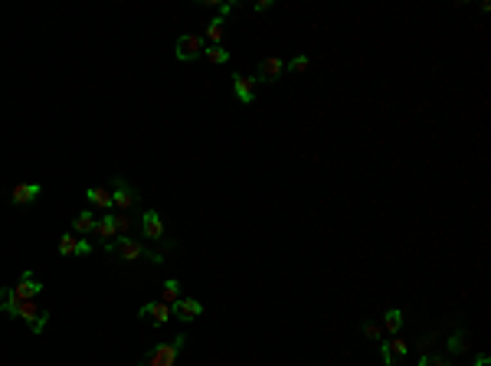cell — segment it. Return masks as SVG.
Returning <instances> with one entry per match:
<instances>
[{
	"mask_svg": "<svg viewBox=\"0 0 491 366\" xmlns=\"http://www.w3.org/2000/svg\"><path fill=\"white\" fill-rule=\"evenodd\" d=\"M272 7H275V3H272V0H259V3H255L253 10H255V14H268V10H272Z\"/></svg>",
	"mask_w": 491,
	"mask_h": 366,
	"instance_id": "83f0119b",
	"label": "cell"
},
{
	"mask_svg": "<svg viewBox=\"0 0 491 366\" xmlns=\"http://www.w3.org/2000/svg\"><path fill=\"white\" fill-rule=\"evenodd\" d=\"M255 88H259L255 75H246V73L233 75V95H236L242 105H253L255 102Z\"/></svg>",
	"mask_w": 491,
	"mask_h": 366,
	"instance_id": "30bf717a",
	"label": "cell"
},
{
	"mask_svg": "<svg viewBox=\"0 0 491 366\" xmlns=\"http://www.w3.org/2000/svg\"><path fill=\"white\" fill-rule=\"evenodd\" d=\"M56 252H60V259H73V255H89V252H95V249H92V242L79 239L75 233H66V235H60Z\"/></svg>",
	"mask_w": 491,
	"mask_h": 366,
	"instance_id": "9c48e42d",
	"label": "cell"
},
{
	"mask_svg": "<svg viewBox=\"0 0 491 366\" xmlns=\"http://www.w3.org/2000/svg\"><path fill=\"white\" fill-rule=\"evenodd\" d=\"M285 75V59L282 56H266V59H259V69H255V82L262 86H272V82H279Z\"/></svg>",
	"mask_w": 491,
	"mask_h": 366,
	"instance_id": "ba28073f",
	"label": "cell"
},
{
	"mask_svg": "<svg viewBox=\"0 0 491 366\" xmlns=\"http://www.w3.org/2000/svg\"><path fill=\"white\" fill-rule=\"evenodd\" d=\"M203 49H207V43L200 33H184L174 43V56H177V62H194V59L203 56Z\"/></svg>",
	"mask_w": 491,
	"mask_h": 366,
	"instance_id": "8992f818",
	"label": "cell"
},
{
	"mask_svg": "<svg viewBox=\"0 0 491 366\" xmlns=\"http://www.w3.org/2000/svg\"><path fill=\"white\" fill-rule=\"evenodd\" d=\"M419 366H452V363L446 360V353H423Z\"/></svg>",
	"mask_w": 491,
	"mask_h": 366,
	"instance_id": "cb8c5ba5",
	"label": "cell"
},
{
	"mask_svg": "<svg viewBox=\"0 0 491 366\" xmlns=\"http://www.w3.org/2000/svg\"><path fill=\"white\" fill-rule=\"evenodd\" d=\"M472 366H488V353H478L475 363H472Z\"/></svg>",
	"mask_w": 491,
	"mask_h": 366,
	"instance_id": "f1b7e54d",
	"label": "cell"
},
{
	"mask_svg": "<svg viewBox=\"0 0 491 366\" xmlns=\"http://www.w3.org/2000/svg\"><path fill=\"white\" fill-rule=\"evenodd\" d=\"M134 203H141V193L134 190L125 177H115V180H112V206H115V213H125V209H131Z\"/></svg>",
	"mask_w": 491,
	"mask_h": 366,
	"instance_id": "5b68a950",
	"label": "cell"
},
{
	"mask_svg": "<svg viewBox=\"0 0 491 366\" xmlns=\"http://www.w3.org/2000/svg\"><path fill=\"white\" fill-rule=\"evenodd\" d=\"M0 311H3L7 317H20V321H27L33 327V334H43L46 321H49V311L40 308L36 301H0Z\"/></svg>",
	"mask_w": 491,
	"mask_h": 366,
	"instance_id": "6da1fadb",
	"label": "cell"
},
{
	"mask_svg": "<svg viewBox=\"0 0 491 366\" xmlns=\"http://www.w3.org/2000/svg\"><path fill=\"white\" fill-rule=\"evenodd\" d=\"M95 220H99V216H95L92 209H82L79 216H73V229H69V233H75L79 239H82V235H92V229H95Z\"/></svg>",
	"mask_w": 491,
	"mask_h": 366,
	"instance_id": "2e32d148",
	"label": "cell"
},
{
	"mask_svg": "<svg viewBox=\"0 0 491 366\" xmlns=\"http://www.w3.org/2000/svg\"><path fill=\"white\" fill-rule=\"evenodd\" d=\"M86 200H89L95 209H105V213L115 209V206H112V190H105V187H89V190H86Z\"/></svg>",
	"mask_w": 491,
	"mask_h": 366,
	"instance_id": "e0dca14e",
	"label": "cell"
},
{
	"mask_svg": "<svg viewBox=\"0 0 491 366\" xmlns=\"http://www.w3.org/2000/svg\"><path fill=\"white\" fill-rule=\"evenodd\" d=\"M184 343H187V334H177V337L151 347V350L144 353L141 366H177V356H180V350H184Z\"/></svg>",
	"mask_w": 491,
	"mask_h": 366,
	"instance_id": "3957f363",
	"label": "cell"
},
{
	"mask_svg": "<svg viewBox=\"0 0 491 366\" xmlns=\"http://www.w3.org/2000/svg\"><path fill=\"white\" fill-rule=\"evenodd\" d=\"M383 330H387L390 337H396L403 330V311L400 308H387L383 311Z\"/></svg>",
	"mask_w": 491,
	"mask_h": 366,
	"instance_id": "d6986e66",
	"label": "cell"
},
{
	"mask_svg": "<svg viewBox=\"0 0 491 366\" xmlns=\"http://www.w3.org/2000/svg\"><path fill=\"white\" fill-rule=\"evenodd\" d=\"M141 235H144V239H151V242H161V239H167V226H164V220L154 213V209H148V213L141 216Z\"/></svg>",
	"mask_w": 491,
	"mask_h": 366,
	"instance_id": "8fae6325",
	"label": "cell"
},
{
	"mask_svg": "<svg viewBox=\"0 0 491 366\" xmlns=\"http://www.w3.org/2000/svg\"><path fill=\"white\" fill-rule=\"evenodd\" d=\"M380 356H383V363H387V366H393V353H390L387 340H380Z\"/></svg>",
	"mask_w": 491,
	"mask_h": 366,
	"instance_id": "4316f807",
	"label": "cell"
},
{
	"mask_svg": "<svg viewBox=\"0 0 491 366\" xmlns=\"http://www.w3.org/2000/svg\"><path fill=\"white\" fill-rule=\"evenodd\" d=\"M180 298H184V291H180V281L177 278H167L161 288V301L164 304H177Z\"/></svg>",
	"mask_w": 491,
	"mask_h": 366,
	"instance_id": "ffe728a7",
	"label": "cell"
},
{
	"mask_svg": "<svg viewBox=\"0 0 491 366\" xmlns=\"http://www.w3.org/2000/svg\"><path fill=\"white\" fill-rule=\"evenodd\" d=\"M40 193H43L40 183H16L14 190H10V203L14 206H30L33 200H40Z\"/></svg>",
	"mask_w": 491,
	"mask_h": 366,
	"instance_id": "4fadbf2b",
	"label": "cell"
},
{
	"mask_svg": "<svg viewBox=\"0 0 491 366\" xmlns=\"http://www.w3.org/2000/svg\"><path fill=\"white\" fill-rule=\"evenodd\" d=\"M141 317H148V321H154L158 327H164V324L174 317V311H171V304H164V301H148L144 308L138 311Z\"/></svg>",
	"mask_w": 491,
	"mask_h": 366,
	"instance_id": "5bb4252c",
	"label": "cell"
},
{
	"mask_svg": "<svg viewBox=\"0 0 491 366\" xmlns=\"http://www.w3.org/2000/svg\"><path fill=\"white\" fill-rule=\"evenodd\" d=\"M387 343H390V353H393L396 360H406V353H410V347H406V340H400V337H390Z\"/></svg>",
	"mask_w": 491,
	"mask_h": 366,
	"instance_id": "d4e9b609",
	"label": "cell"
},
{
	"mask_svg": "<svg viewBox=\"0 0 491 366\" xmlns=\"http://www.w3.org/2000/svg\"><path fill=\"white\" fill-rule=\"evenodd\" d=\"M312 66V59L308 56H295V59H285V73H305Z\"/></svg>",
	"mask_w": 491,
	"mask_h": 366,
	"instance_id": "603a6c76",
	"label": "cell"
},
{
	"mask_svg": "<svg viewBox=\"0 0 491 366\" xmlns=\"http://www.w3.org/2000/svg\"><path fill=\"white\" fill-rule=\"evenodd\" d=\"M203 59H210L213 66H226V62H229V49H226V46H207V49H203Z\"/></svg>",
	"mask_w": 491,
	"mask_h": 366,
	"instance_id": "44dd1931",
	"label": "cell"
},
{
	"mask_svg": "<svg viewBox=\"0 0 491 366\" xmlns=\"http://www.w3.org/2000/svg\"><path fill=\"white\" fill-rule=\"evenodd\" d=\"M223 33H226V20H210V27H207V33H203V43L207 46H223Z\"/></svg>",
	"mask_w": 491,
	"mask_h": 366,
	"instance_id": "ac0fdd59",
	"label": "cell"
},
{
	"mask_svg": "<svg viewBox=\"0 0 491 366\" xmlns=\"http://www.w3.org/2000/svg\"><path fill=\"white\" fill-rule=\"evenodd\" d=\"M171 311H174V317H177V321L190 324V321H197V317L203 314V304H200L197 298H180L177 304H171Z\"/></svg>",
	"mask_w": 491,
	"mask_h": 366,
	"instance_id": "7c38bea8",
	"label": "cell"
},
{
	"mask_svg": "<svg viewBox=\"0 0 491 366\" xmlns=\"http://www.w3.org/2000/svg\"><path fill=\"white\" fill-rule=\"evenodd\" d=\"M472 347V334L465 330V327H455L452 334H449V340H446V350L452 353V356H459V353H465Z\"/></svg>",
	"mask_w": 491,
	"mask_h": 366,
	"instance_id": "9a60e30c",
	"label": "cell"
},
{
	"mask_svg": "<svg viewBox=\"0 0 491 366\" xmlns=\"http://www.w3.org/2000/svg\"><path fill=\"white\" fill-rule=\"evenodd\" d=\"M46 291V285L33 278V272H23L14 288H0V301H36Z\"/></svg>",
	"mask_w": 491,
	"mask_h": 366,
	"instance_id": "277c9868",
	"label": "cell"
},
{
	"mask_svg": "<svg viewBox=\"0 0 491 366\" xmlns=\"http://www.w3.org/2000/svg\"><path fill=\"white\" fill-rule=\"evenodd\" d=\"M115 239H118V233H115V209H112V213H105L102 220H95V229H92V249L105 252Z\"/></svg>",
	"mask_w": 491,
	"mask_h": 366,
	"instance_id": "52a82bcc",
	"label": "cell"
},
{
	"mask_svg": "<svg viewBox=\"0 0 491 366\" xmlns=\"http://www.w3.org/2000/svg\"><path fill=\"white\" fill-rule=\"evenodd\" d=\"M108 255H115V259H121V262H138V259H148L151 265H161L164 259L158 255V252H148L138 239H131V235H125V239H115L112 246H108Z\"/></svg>",
	"mask_w": 491,
	"mask_h": 366,
	"instance_id": "7a4b0ae2",
	"label": "cell"
},
{
	"mask_svg": "<svg viewBox=\"0 0 491 366\" xmlns=\"http://www.w3.org/2000/svg\"><path fill=\"white\" fill-rule=\"evenodd\" d=\"M360 334H364V337H370V340H380V337H383L380 324H373V321H364V324H360Z\"/></svg>",
	"mask_w": 491,
	"mask_h": 366,
	"instance_id": "484cf974",
	"label": "cell"
},
{
	"mask_svg": "<svg viewBox=\"0 0 491 366\" xmlns=\"http://www.w3.org/2000/svg\"><path fill=\"white\" fill-rule=\"evenodd\" d=\"M115 233H118V239L131 235V216L128 213H115Z\"/></svg>",
	"mask_w": 491,
	"mask_h": 366,
	"instance_id": "7402d4cb",
	"label": "cell"
}]
</instances>
